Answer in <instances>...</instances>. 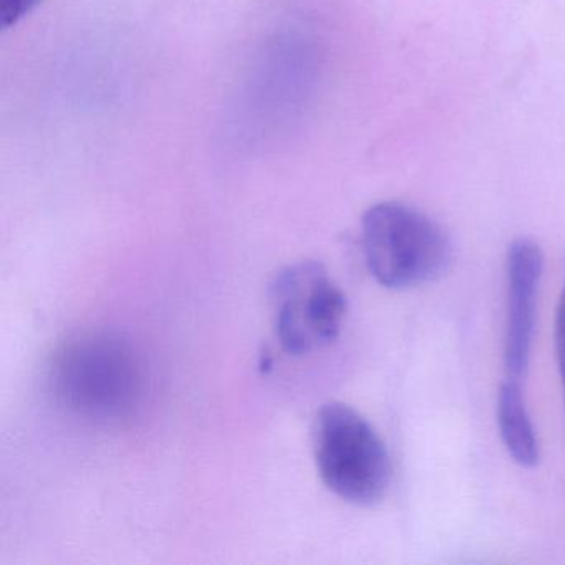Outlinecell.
I'll return each instance as SVG.
<instances>
[{
  "label": "cell",
  "instance_id": "cell-1",
  "mask_svg": "<svg viewBox=\"0 0 565 565\" xmlns=\"http://www.w3.org/2000/svg\"><path fill=\"white\" fill-rule=\"evenodd\" d=\"M52 392L67 412L94 422H118L140 405L147 373L134 347L118 337H81L55 356Z\"/></svg>",
  "mask_w": 565,
  "mask_h": 565
},
{
  "label": "cell",
  "instance_id": "cell-2",
  "mask_svg": "<svg viewBox=\"0 0 565 565\" xmlns=\"http://www.w3.org/2000/svg\"><path fill=\"white\" fill-rule=\"evenodd\" d=\"M362 246L373 279L393 290L438 279L452 256L448 234L438 223L395 201L375 204L363 214Z\"/></svg>",
  "mask_w": 565,
  "mask_h": 565
},
{
  "label": "cell",
  "instance_id": "cell-3",
  "mask_svg": "<svg viewBox=\"0 0 565 565\" xmlns=\"http://www.w3.org/2000/svg\"><path fill=\"white\" fill-rule=\"evenodd\" d=\"M313 456L323 484L355 505L385 498L392 481V459L372 425L352 406L329 402L313 423Z\"/></svg>",
  "mask_w": 565,
  "mask_h": 565
},
{
  "label": "cell",
  "instance_id": "cell-4",
  "mask_svg": "<svg viewBox=\"0 0 565 565\" xmlns=\"http://www.w3.org/2000/svg\"><path fill=\"white\" fill-rule=\"evenodd\" d=\"M274 332L284 352L310 355L335 342L347 316V297L316 260L284 267L270 284Z\"/></svg>",
  "mask_w": 565,
  "mask_h": 565
},
{
  "label": "cell",
  "instance_id": "cell-5",
  "mask_svg": "<svg viewBox=\"0 0 565 565\" xmlns=\"http://www.w3.org/2000/svg\"><path fill=\"white\" fill-rule=\"evenodd\" d=\"M544 256L531 239H518L509 246L505 259L508 277V322H505L504 365L508 376L524 375L531 356L535 323V297L541 282Z\"/></svg>",
  "mask_w": 565,
  "mask_h": 565
},
{
  "label": "cell",
  "instance_id": "cell-6",
  "mask_svg": "<svg viewBox=\"0 0 565 565\" xmlns=\"http://www.w3.org/2000/svg\"><path fill=\"white\" fill-rule=\"evenodd\" d=\"M498 423L509 456L522 468H534L539 462L537 436L519 380L511 376L499 388Z\"/></svg>",
  "mask_w": 565,
  "mask_h": 565
},
{
  "label": "cell",
  "instance_id": "cell-7",
  "mask_svg": "<svg viewBox=\"0 0 565 565\" xmlns=\"http://www.w3.org/2000/svg\"><path fill=\"white\" fill-rule=\"evenodd\" d=\"M41 0H0V28L9 29L31 14Z\"/></svg>",
  "mask_w": 565,
  "mask_h": 565
},
{
  "label": "cell",
  "instance_id": "cell-8",
  "mask_svg": "<svg viewBox=\"0 0 565 565\" xmlns=\"http://www.w3.org/2000/svg\"><path fill=\"white\" fill-rule=\"evenodd\" d=\"M555 356H557L558 375L565 396V280L558 299L557 316H555Z\"/></svg>",
  "mask_w": 565,
  "mask_h": 565
}]
</instances>
